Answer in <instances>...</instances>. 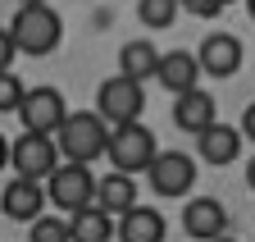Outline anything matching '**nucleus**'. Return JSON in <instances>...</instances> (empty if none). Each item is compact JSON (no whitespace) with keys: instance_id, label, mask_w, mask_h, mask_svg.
<instances>
[{"instance_id":"f257e3e1","label":"nucleus","mask_w":255,"mask_h":242,"mask_svg":"<svg viewBox=\"0 0 255 242\" xmlns=\"http://www.w3.org/2000/svg\"><path fill=\"white\" fill-rule=\"evenodd\" d=\"M9 37L18 46V55L46 59L64 41V18H59L55 5H46V0H27V5H18L14 18H9Z\"/></svg>"},{"instance_id":"f03ea898","label":"nucleus","mask_w":255,"mask_h":242,"mask_svg":"<svg viewBox=\"0 0 255 242\" xmlns=\"http://www.w3.org/2000/svg\"><path fill=\"white\" fill-rule=\"evenodd\" d=\"M110 133H114V128H110L96 110H73L69 119H64L55 146H59L64 165H87V169H91V160L110 156Z\"/></svg>"},{"instance_id":"7ed1b4c3","label":"nucleus","mask_w":255,"mask_h":242,"mask_svg":"<svg viewBox=\"0 0 255 242\" xmlns=\"http://www.w3.org/2000/svg\"><path fill=\"white\" fill-rule=\"evenodd\" d=\"M159 160V142L146 124H123L110 133V165L114 174H128V178H137V174H150V165Z\"/></svg>"},{"instance_id":"20e7f679","label":"nucleus","mask_w":255,"mask_h":242,"mask_svg":"<svg viewBox=\"0 0 255 242\" xmlns=\"http://www.w3.org/2000/svg\"><path fill=\"white\" fill-rule=\"evenodd\" d=\"M96 114L105 119L110 128H123V124H141V114H146V87L132 82V78H105L101 87H96Z\"/></svg>"},{"instance_id":"39448f33","label":"nucleus","mask_w":255,"mask_h":242,"mask_svg":"<svg viewBox=\"0 0 255 242\" xmlns=\"http://www.w3.org/2000/svg\"><path fill=\"white\" fill-rule=\"evenodd\" d=\"M96 188H101V178H96L87 165H59L46 178V197H50L55 210H64V215H78V210L96 206Z\"/></svg>"},{"instance_id":"423d86ee","label":"nucleus","mask_w":255,"mask_h":242,"mask_svg":"<svg viewBox=\"0 0 255 242\" xmlns=\"http://www.w3.org/2000/svg\"><path fill=\"white\" fill-rule=\"evenodd\" d=\"M69 101H64L59 87H27V96H23V133H41V137H59L64 128V119H69Z\"/></svg>"},{"instance_id":"0eeeda50","label":"nucleus","mask_w":255,"mask_h":242,"mask_svg":"<svg viewBox=\"0 0 255 242\" xmlns=\"http://www.w3.org/2000/svg\"><path fill=\"white\" fill-rule=\"evenodd\" d=\"M59 160H64V156H59L55 137H41V133H18L9 169H14V178H32V183H46V178L59 169Z\"/></svg>"},{"instance_id":"6e6552de","label":"nucleus","mask_w":255,"mask_h":242,"mask_svg":"<svg viewBox=\"0 0 255 242\" xmlns=\"http://www.w3.org/2000/svg\"><path fill=\"white\" fill-rule=\"evenodd\" d=\"M146 183L155 188V197H187L196 183V156L187 151H159V160L150 165Z\"/></svg>"},{"instance_id":"1a4fd4ad","label":"nucleus","mask_w":255,"mask_h":242,"mask_svg":"<svg viewBox=\"0 0 255 242\" xmlns=\"http://www.w3.org/2000/svg\"><path fill=\"white\" fill-rule=\"evenodd\" d=\"M182 229L191 242H219L228 238V206L219 197H191L182 210Z\"/></svg>"},{"instance_id":"9d476101","label":"nucleus","mask_w":255,"mask_h":242,"mask_svg":"<svg viewBox=\"0 0 255 242\" xmlns=\"http://www.w3.org/2000/svg\"><path fill=\"white\" fill-rule=\"evenodd\" d=\"M46 183H32V178H14L0 192V215L14 220V224H37L41 210H46Z\"/></svg>"},{"instance_id":"9b49d317","label":"nucleus","mask_w":255,"mask_h":242,"mask_svg":"<svg viewBox=\"0 0 255 242\" xmlns=\"http://www.w3.org/2000/svg\"><path fill=\"white\" fill-rule=\"evenodd\" d=\"M242 59H246V50H242V41L233 32H210V37H201V50H196L201 73H210V78H233L242 69Z\"/></svg>"},{"instance_id":"f8f14e48","label":"nucleus","mask_w":255,"mask_h":242,"mask_svg":"<svg viewBox=\"0 0 255 242\" xmlns=\"http://www.w3.org/2000/svg\"><path fill=\"white\" fill-rule=\"evenodd\" d=\"M214 124H219V101L205 92V87H196V92H187V96L173 101V128L201 137V133L214 128Z\"/></svg>"},{"instance_id":"ddd939ff","label":"nucleus","mask_w":255,"mask_h":242,"mask_svg":"<svg viewBox=\"0 0 255 242\" xmlns=\"http://www.w3.org/2000/svg\"><path fill=\"white\" fill-rule=\"evenodd\" d=\"M155 82L164 87V92H173V101H178V96H187V92H196V87H201V64H196V50H169L164 59H159Z\"/></svg>"},{"instance_id":"4468645a","label":"nucleus","mask_w":255,"mask_h":242,"mask_svg":"<svg viewBox=\"0 0 255 242\" xmlns=\"http://www.w3.org/2000/svg\"><path fill=\"white\" fill-rule=\"evenodd\" d=\"M242 128H233V124H214V128H205L201 137H196V156H201V165H214V169H223V165H233L237 156H242Z\"/></svg>"},{"instance_id":"2eb2a0df","label":"nucleus","mask_w":255,"mask_h":242,"mask_svg":"<svg viewBox=\"0 0 255 242\" xmlns=\"http://www.w3.org/2000/svg\"><path fill=\"white\" fill-rule=\"evenodd\" d=\"M96 206H101L105 215L123 220L132 206H141V201H137V178H128V174H105L101 188H96Z\"/></svg>"},{"instance_id":"dca6fc26","label":"nucleus","mask_w":255,"mask_h":242,"mask_svg":"<svg viewBox=\"0 0 255 242\" xmlns=\"http://www.w3.org/2000/svg\"><path fill=\"white\" fill-rule=\"evenodd\" d=\"M159 59H164V55H159L155 41H146V37L123 41V50H119V73H123V78H132V82H146V78L159 73Z\"/></svg>"},{"instance_id":"f3484780","label":"nucleus","mask_w":255,"mask_h":242,"mask_svg":"<svg viewBox=\"0 0 255 242\" xmlns=\"http://www.w3.org/2000/svg\"><path fill=\"white\" fill-rule=\"evenodd\" d=\"M69 233L73 242H119V220L105 215L101 206H87L78 215H69Z\"/></svg>"},{"instance_id":"a211bd4d","label":"nucleus","mask_w":255,"mask_h":242,"mask_svg":"<svg viewBox=\"0 0 255 242\" xmlns=\"http://www.w3.org/2000/svg\"><path fill=\"white\" fill-rule=\"evenodd\" d=\"M119 242H164V215L155 206H132L119 220Z\"/></svg>"},{"instance_id":"6ab92c4d","label":"nucleus","mask_w":255,"mask_h":242,"mask_svg":"<svg viewBox=\"0 0 255 242\" xmlns=\"http://www.w3.org/2000/svg\"><path fill=\"white\" fill-rule=\"evenodd\" d=\"M137 18H141V27H150V32L173 27L178 23V0H141V5H137Z\"/></svg>"},{"instance_id":"aec40b11","label":"nucleus","mask_w":255,"mask_h":242,"mask_svg":"<svg viewBox=\"0 0 255 242\" xmlns=\"http://www.w3.org/2000/svg\"><path fill=\"white\" fill-rule=\"evenodd\" d=\"M27 242H73V233H69V220L41 215L37 224H27Z\"/></svg>"},{"instance_id":"412c9836","label":"nucleus","mask_w":255,"mask_h":242,"mask_svg":"<svg viewBox=\"0 0 255 242\" xmlns=\"http://www.w3.org/2000/svg\"><path fill=\"white\" fill-rule=\"evenodd\" d=\"M23 96H27V87L18 82V73H0V114H18Z\"/></svg>"},{"instance_id":"4be33fe9","label":"nucleus","mask_w":255,"mask_h":242,"mask_svg":"<svg viewBox=\"0 0 255 242\" xmlns=\"http://www.w3.org/2000/svg\"><path fill=\"white\" fill-rule=\"evenodd\" d=\"M14 55H18V46H14V37H9V27H0V73H9Z\"/></svg>"},{"instance_id":"5701e85b","label":"nucleus","mask_w":255,"mask_h":242,"mask_svg":"<svg viewBox=\"0 0 255 242\" xmlns=\"http://www.w3.org/2000/svg\"><path fill=\"white\" fill-rule=\"evenodd\" d=\"M237 128H242V137H246V142H255V101L242 110V124H237Z\"/></svg>"},{"instance_id":"b1692460","label":"nucleus","mask_w":255,"mask_h":242,"mask_svg":"<svg viewBox=\"0 0 255 242\" xmlns=\"http://www.w3.org/2000/svg\"><path fill=\"white\" fill-rule=\"evenodd\" d=\"M9 160H14V142H9L5 133H0V174L9 169Z\"/></svg>"},{"instance_id":"393cba45","label":"nucleus","mask_w":255,"mask_h":242,"mask_svg":"<svg viewBox=\"0 0 255 242\" xmlns=\"http://www.w3.org/2000/svg\"><path fill=\"white\" fill-rule=\"evenodd\" d=\"M187 9H191V14H210V18H214V14H219L223 5H214V0H205V5H201V0H191V5H187Z\"/></svg>"},{"instance_id":"a878e982","label":"nucleus","mask_w":255,"mask_h":242,"mask_svg":"<svg viewBox=\"0 0 255 242\" xmlns=\"http://www.w3.org/2000/svg\"><path fill=\"white\" fill-rule=\"evenodd\" d=\"M246 188H251V192H255V156H251V160H246Z\"/></svg>"},{"instance_id":"bb28decb","label":"nucleus","mask_w":255,"mask_h":242,"mask_svg":"<svg viewBox=\"0 0 255 242\" xmlns=\"http://www.w3.org/2000/svg\"><path fill=\"white\" fill-rule=\"evenodd\" d=\"M246 14H251V18H255V0H251V5H246Z\"/></svg>"},{"instance_id":"cd10ccee","label":"nucleus","mask_w":255,"mask_h":242,"mask_svg":"<svg viewBox=\"0 0 255 242\" xmlns=\"http://www.w3.org/2000/svg\"><path fill=\"white\" fill-rule=\"evenodd\" d=\"M219 242H237V238H233V233H228V238H219Z\"/></svg>"}]
</instances>
